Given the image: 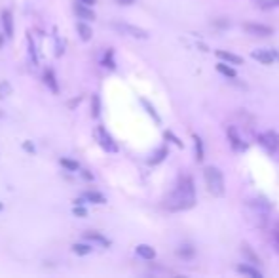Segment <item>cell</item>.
<instances>
[{
	"label": "cell",
	"mask_w": 279,
	"mask_h": 278,
	"mask_svg": "<svg viewBox=\"0 0 279 278\" xmlns=\"http://www.w3.org/2000/svg\"><path fill=\"white\" fill-rule=\"evenodd\" d=\"M112 29H116L120 34L125 36H131V38H139V40H147L148 32L145 29H141L137 25H129V23H112Z\"/></svg>",
	"instance_id": "obj_3"
},
{
	"label": "cell",
	"mask_w": 279,
	"mask_h": 278,
	"mask_svg": "<svg viewBox=\"0 0 279 278\" xmlns=\"http://www.w3.org/2000/svg\"><path fill=\"white\" fill-rule=\"evenodd\" d=\"M82 175H84L85 179H93V175L89 174V172H85V170H84V172H82Z\"/></svg>",
	"instance_id": "obj_35"
},
{
	"label": "cell",
	"mask_w": 279,
	"mask_h": 278,
	"mask_svg": "<svg viewBox=\"0 0 279 278\" xmlns=\"http://www.w3.org/2000/svg\"><path fill=\"white\" fill-rule=\"evenodd\" d=\"M23 149H25V151H29V152H34V145H32L31 141H25Z\"/></svg>",
	"instance_id": "obj_31"
},
{
	"label": "cell",
	"mask_w": 279,
	"mask_h": 278,
	"mask_svg": "<svg viewBox=\"0 0 279 278\" xmlns=\"http://www.w3.org/2000/svg\"><path fill=\"white\" fill-rule=\"evenodd\" d=\"M74 12H76V16L80 19H84V21H93L95 19V12H93L89 6H85L82 2H78L76 6H74Z\"/></svg>",
	"instance_id": "obj_9"
},
{
	"label": "cell",
	"mask_w": 279,
	"mask_h": 278,
	"mask_svg": "<svg viewBox=\"0 0 279 278\" xmlns=\"http://www.w3.org/2000/svg\"><path fill=\"white\" fill-rule=\"evenodd\" d=\"M2 44H4V36L0 34V48H2Z\"/></svg>",
	"instance_id": "obj_36"
},
{
	"label": "cell",
	"mask_w": 279,
	"mask_h": 278,
	"mask_svg": "<svg viewBox=\"0 0 279 278\" xmlns=\"http://www.w3.org/2000/svg\"><path fill=\"white\" fill-rule=\"evenodd\" d=\"M137 255H141L143 259H154L156 252L154 248L147 246V244H141V246H137Z\"/></svg>",
	"instance_id": "obj_14"
},
{
	"label": "cell",
	"mask_w": 279,
	"mask_h": 278,
	"mask_svg": "<svg viewBox=\"0 0 279 278\" xmlns=\"http://www.w3.org/2000/svg\"><path fill=\"white\" fill-rule=\"evenodd\" d=\"M165 154H167V149H160V151L154 154V158H150V164H158L160 160L165 158Z\"/></svg>",
	"instance_id": "obj_26"
},
{
	"label": "cell",
	"mask_w": 279,
	"mask_h": 278,
	"mask_svg": "<svg viewBox=\"0 0 279 278\" xmlns=\"http://www.w3.org/2000/svg\"><path fill=\"white\" fill-rule=\"evenodd\" d=\"M182 259H190V257H194V248L192 246H182V248H178V252H177Z\"/></svg>",
	"instance_id": "obj_20"
},
{
	"label": "cell",
	"mask_w": 279,
	"mask_h": 278,
	"mask_svg": "<svg viewBox=\"0 0 279 278\" xmlns=\"http://www.w3.org/2000/svg\"><path fill=\"white\" fill-rule=\"evenodd\" d=\"M163 206L169 212H184L196 206V191H194V181L190 177H182L178 181L177 189L171 192L165 198Z\"/></svg>",
	"instance_id": "obj_1"
},
{
	"label": "cell",
	"mask_w": 279,
	"mask_h": 278,
	"mask_svg": "<svg viewBox=\"0 0 279 278\" xmlns=\"http://www.w3.org/2000/svg\"><path fill=\"white\" fill-rule=\"evenodd\" d=\"M0 19H2L4 36H6V38H12V36H14V16H12V12H10V10H4L2 16H0Z\"/></svg>",
	"instance_id": "obj_8"
},
{
	"label": "cell",
	"mask_w": 279,
	"mask_h": 278,
	"mask_svg": "<svg viewBox=\"0 0 279 278\" xmlns=\"http://www.w3.org/2000/svg\"><path fill=\"white\" fill-rule=\"evenodd\" d=\"M228 139H230V143H232L234 149H243L245 145H243V141H241L240 134H238V130L234 126L228 128Z\"/></svg>",
	"instance_id": "obj_11"
},
{
	"label": "cell",
	"mask_w": 279,
	"mask_h": 278,
	"mask_svg": "<svg viewBox=\"0 0 279 278\" xmlns=\"http://www.w3.org/2000/svg\"><path fill=\"white\" fill-rule=\"evenodd\" d=\"M262 6H279V0H262Z\"/></svg>",
	"instance_id": "obj_30"
},
{
	"label": "cell",
	"mask_w": 279,
	"mask_h": 278,
	"mask_svg": "<svg viewBox=\"0 0 279 278\" xmlns=\"http://www.w3.org/2000/svg\"><path fill=\"white\" fill-rule=\"evenodd\" d=\"M217 57L218 59H224V61H230V63H234V65L243 63V57L234 56V54H230V52H222V50H217Z\"/></svg>",
	"instance_id": "obj_13"
},
{
	"label": "cell",
	"mask_w": 279,
	"mask_h": 278,
	"mask_svg": "<svg viewBox=\"0 0 279 278\" xmlns=\"http://www.w3.org/2000/svg\"><path fill=\"white\" fill-rule=\"evenodd\" d=\"M273 244H275V248H277V252H279V230L273 234Z\"/></svg>",
	"instance_id": "obj_33"
},
{
	"label": "cell",
	"mask_w": 279,
	"mask_h": 278,
	"mask_svg": "<svg viewBox=\"0 0 279 278\" xmlns=\"http://www.w3.org/2000/svg\"><path fill=\"white\" fill-rule=\"evenodd\" d=\"M116 2L120 4V6H131L135 0H116Z\"/></svg>",
	"instance_id": "obj_32"
},
{
	"label": "cell",
	"mask_w": 279,
	"mask_h": 278,
	"mask_svg": "<svg viewBox=\"0 0 279 278\" xmlns=\"http://www.w3.org/2000/svg\"><path fill=\"white\" fill-rule=\"evenodd\" d=\"M12 94V86H10L8 80H2L0 82V99H4V97H8Z\"/></svg>",
	"instance_id": "obj_21"
},
{
	"label": "cell",
	"mask_w": 279,
	"mask_h": 278,
	"mask_svg": "<svg viewBox=\"0 0 279 278\" xmlns=\"http://www.w3.org/2000/svg\"><path fill=\"white\" fill-rule=\"evenodd\" d=\"M143 103L147 105L148 112H150V114H152V116H154V120H160V118H158V114H156V111H154V109H152V107H150V103H148V101H145V99H143Z\"/></svg>",
	"instance_id": "obj_29"
},
{
	"label": "cell",
	"mask_w": 279,
	"mask_h": 278,
	"mask_svg": "<svg viewBox=\"0 0 279 278\" xmlns=\"http://www.w3.org/2000/svg\"><path fill=\"white\" fill-rule=\"evenodd\" d=\"M258 141H260V145L262 147H266L270 152H275L279 149V135L275 134V132H264L260 137H258Z\"/></svg>",
	"instance_id": "obj_6"
},
{
	"label": "cell",
	"mask_w": 279,
	"mask_h": 278,
	"mask_svg": "<svg viewBox=\"0 0 279 278\" xmlns=\"http://www.w3.org/2000/svg\"><path fill=\"white\" fill-rule=\"evenodd\" d=\"M194 141H196V158L202 162L203 160V141L198 137V135H194Z\"/></svg>",
	"instance_id": "obj_22"
},
{
	"label": "cell",
	"mask_w": 279,
	"mask_h": 278,
	"mask_svg": "<svg viewBox=\"0 0 279 278\" xmlns=\"http://www.w3.org/2000/svg\"><path fill=\"white\" fill-rule=\"evenodd\" d=\"M72 252L78 255H87V254H91V246H89V244H74V246H72Z\"/></svg>",
	"instance_id": "obj_18"
},
{
	"label": "cell",
	"mask_w": 279,
	"mask_h": 278,
	"mask_svg": "<svg viewBox=\"0 0 279 278\" xmlns=\"http://www.w3.org/2000/svg\"><path fill=\"white\" fill-rule=\"evenodd\" d=\"M205 183H207V189L213 196H222V192H224V179H222V174H220V170L215 166H207L205 168Z\"/></svg>",
	"instance_id": "obj_2"
},
{
	"label": "cell",
	"mask_w": 279,
	"mask_h": 278,
	"mask_svg": "<svg viewBox=\"0 0 279 278\" xmlns=\"http://www.w3.org/2000/svg\"><path fill=\"white\" fill-rule=\"evenodd\" d=\"M84 200L91 202V204H107V198L103 196L101 192H97V191H87V192H84Z\"/></svg>",
	"instance_id": "obj_12"
},
{
	"label": "cell",
	"mask_w": 279,
	"mask_h": 278,
	"mask_svg": "<svg viewBox=\"0 0 279 278\" xmlns=\"http://www.w3.org/2000/svg\"><path fill=\"white\" fill-rule=\"evenodd\" d=\"M78 2H82V4H85V6H93L97 0H78Z\"/></svg>",
	"instance_id": "obj_34"
},
{
	"label": "cell",
	"mask_w": 279,
	"mask_h": 278,
	"mask_svg": "<svg viewBox=\"0 0 279 278\" xmlns=\"http://www.w3.org/2000/svg\"><path fill=\"white\" fill-rule=\"evenodd\" d=\"M241 274H247V276H253V278H262V272L260 270H256L255 267H249V265H240L238 267Z\"/></svg>",
	"instance_id": "obj_17"
},
{
	"label": "cell",
	"mask_w": 279,
	"mask_h": 278,
	"mask_svg": "<svg viewBox=\"0 0 279 278\" xmlns=\"http://www.w3.org/2000/svg\"><path fill=\"white\" fill-rule=\"evenodd\" d=\"M59 162H61V166H65L67 170H70V172H76V170H78V162H74V160L61 158Z\"/></svg>",
	"instance_id": "obj_24"
},
{
	"label": "cell",
	"mask_w": 279,
	"mask_h": 278,
	"mask_svg": "<svg viewBox=\"0 0 279 278\" xmlns=\"http://www.w3.org/2000/svg\"><path fill=\"white\" fill-rule=\"evenodd\" d=\"M103 65H105V67H109V69H114V67H116L114 59H112V50L107 52V56H105V59H103Z\"/></svg>",
	"instance_id": "obj_25"
},
{
	"label": "cell",
	"mask_w": 279,
	"mask_h": 278,
	"mask_svg": "<svg viewBox=\"0 0 279 278\" xmlns=\"http://www.w3.org/2000/svg\"><path fill=\"white\" fill-rule=\"evenodd\" d=\"M217 71L218 72H222V74H226V76H230V78H236V71L234 69H230L228 65H217Z\"/></svg>",
	"instance_id": "obj_23"
},
{
	"label": "cell",
	"mask_w": 279,
	"mask_h": 278,
	"mask_svg": "<svg viewBox=\"0 0 279 278\" xmlns=\"http://www.w3.org/2000/svg\"><path fill=\"white\" fill-rule=\"evenodd\" d=\"M251 57L260 61L262 65H271L279 59V52L277 50H256V52L251 54Z\"/></svg>",
	"instance_id": "obj_5"
},
{
	"label": "cell",
	"mask_w": 279,
	"mask_h": 278,
	"mask_svg": "<svg viewBox=\"0 0 279 278\" xmlns=\"http://www.w3.org/2000/svg\"><path fill=\"white\" fill-rule=\"evenodd\" d=\"M44 82H46V86L54 92V94H59V84H57V78H55V72L52 69H48L44 72Z\"/></svg>",
	"instance_id": "obj_10"
},
{
	"label": "cell",
	"mask_w": 279,
	"mask_h": 278,
	"mask_svg": "<svg viewBox=\"0 0 279 278\" xmlns=\"http://www.w3.org/2000/svg\"><path fill=\"white\" fill-rule=\"evenodd\" d=\"M76 31H78V34H80V38L84 40V42H87V40H91L93 31H91V29H89V25H85V23H78V25H76Z\"/></svg>",
	"instance_id": "obj_15"
},
{
	"label": "cell",
	"mask_w": 279,
	"mask_h": 278,
	"mask_svg": "<svg viewBox=\"0 0 279 278\" xmlns=\"http://www.w3.org/2000/svg\"><path fill=\"white\" fill-rule=\"evenodd\" d=\"M74 215H76V217H85V210L82 208V204H76V208H74Z\"/></svg>",
	"instance_id": "obj_28"
},
{
	"label": "cell",
	"mask_w": 279,
	"mask_h": 278,
	"mask_svg": "<svg viewBox=\"0 0 279 278\" xmlns=\"http://www.w3.org/2000/svg\"><path fill=\"white\" fill-rule=\"evenodd\" d=\"M91 114L95 118L101 114V99H99V96H93L91 99Z\"/></svg>",
	"instance_id": "obj_19"
},
{
	"label": "cell",
	"mask_w": 279,
	"mask_h": 278,
	"mask_svg": "<svg viewBox=\"0 0 279 278\" xmlns=\"http://www.w3.org/2000/svg\"><path fill=\"white\" fill-rule=\"evenodd\" d=\"M243 31L247 32V34H253V36H270L273 29L271 27H266V25H258V23H245L243 25Z\"/></svg>",
	"instance_id": "obj_7"
},
{
	"label": "cell",
	"mask_w": 279,
	"mask_h": 278,
	"mask_svg": "<svg viewBox=\"0 0 279 278\" xmlns=\"http://www.w3.org/2000/svg\"><path fill=\"white\" fill-rule=\"evenodd\" d=\"M85 239L91 240V242H99L101 246H110V240L109 239H105L103 234H99V232H93V230L85 232Z\"/></svg>",
	"instance_id": "obj_16"
},
{
	"label": "cell",
	"mask_w": 279,
	"mask_h": 278,
	"mask_svg": "<svg viewBox=\"0 0 279 278\" xmlns=\"http://www.w3.org/2000/svg\"><path fill=\"white\" fill-rule=\"evenodd\" d=\"M95 135H97V141H99V145H101L105 151H109V152H116L118 151V145L114 143L112 135H110L103 126H97V130H95Z\"/></svg>",
	"instance_id": "obj_4"
},
{
	"label": "cell",
	"mask_w": 279,
	"mask_h": 278,
	"mask_svg": "<svg viewBox=\"0 0 279 278\" xmlns=\"http://www.w3.org/2000/svg\"><path fill=\"white\" fill-rule=\"evenodd\" d=\"M243 254L247 255V257H249V259H251V261L260 263V259H258V257H256V254H255V252H251V250H249V246H247V244H243Z\"/></svg>",
	"instance_id": "obj_27"
},
{
	"label": "cell",
	"mask_w": 279,
	"mask_h": 278,
	"mask_svg": "<svg viewBox=\"0 0 279 278\" xmlns=\"http://www.w3.org/2000/svg\"><path fill=\"white\" fill-rule=\"evenodd\" d=\"M2 208H4V206H2V202H0V212H2Z\"/></svg>",
	"instance_id": "obj_37"
}]
</instances>
